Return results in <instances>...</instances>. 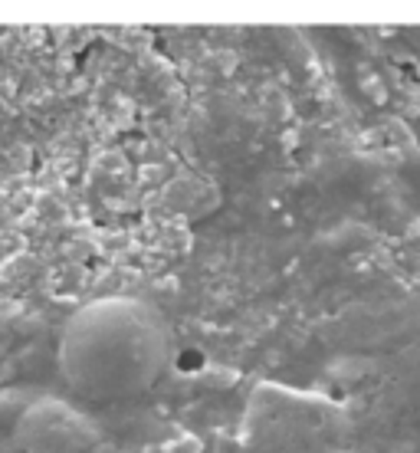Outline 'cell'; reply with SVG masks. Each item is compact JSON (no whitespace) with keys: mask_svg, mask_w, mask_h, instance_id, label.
Here are the masks:
<instances>
[{"mask_svg":"<svg viewBox=\"0 0 420 453\" xmlns=\"http://www.w3.org/2000/svg\"><path fill=\"white\" fill-rule=\"evenodd\" d=\"M168 355V326L158 309L138 296H103L66 319L57 362L82 397L128 401L158 381Z\"/></svg>","mask_w":420,"mask_h":453,"instance_id":"cell-1","label":"cell"}]
</instances>
